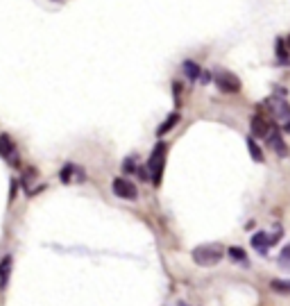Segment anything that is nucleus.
Here are the masks:
<instances>
[{"label":"nucleus","instance_id":"ddd939ff","mask_svg":"<svg viewBox=\"0 0 290 306\" xmlns=\"http://www.w3.org/2000/svg\"><path fill=\"white\" fill-rule=\"evenodd\" d=\"M75 173H79L77 166H73V163H66L64 170L59 173V179H61L64 184H70V182H73V175H75Z\"/></svg>","mask_w":290,"mask_h":306},{"label":"nucleus","instance_id":"0eeeda50","mask_svg":"<svg viewBox=\"0 0 290 306\" xmlns=\"http://www.w3.org/2000/svg\"><path fill=\"white\" fill-rule=\"evenodd\" d=\"M268 145H270V148L275 150L279 157H286V154H288V148H286V143H284V138H281L279 129H272V134H268Z\"/></svg>","mask_w":290,"mask_h":306},{"label":"nucleus","instance_id":"dca6fc26","mask_svg":"<svg viewBox=\"0 0 290 306\" xmlns=\"http://www.w3.org/2000/svg\"><path fill=\"white\" fill-rule=\"evenodd\" d=\"M227 254H229V259H234V261H245V252H243V247H229Z\"/></svg>","mask_w":290,"mask_h":306},{"label":"nucleus","instance_id":"f257e3e1","mask_svg":"<svg viewBox=\"0 0 290 306\" xmlns=\"http://www.w3.org/2000/svg\"><path fill=\"white\" fill-rule=\"evenodd\" d=\"M166 141H161V143L154 145L152 154H150L148 159V173H150V182L154 184V186H159L161 184V175H163V161H166Z\"/></svg>","mask_w":290,"mask_h":306},{"label":"nucleus","instance_id":"6e6552de","mask_svg":"<svg viewBox=\"0 0 290 306\" xmlns=\"http://www.w3.org/2000/svg\"><path fill=\"white\" fill-rule=\"evenodd\" d=\"M252 247H256L261 254H266V250L270 247V236H268L266 232H259L252 236Z\"/></svg>","mask_w":290,"mask_h":306},{"label":"nucleus","instance_id":"20e7f679","mask_svg":"<svg viewBox=\"0 0 290 306\" xmlns=\"http://www.w3.org/2000/svg\"><path fill=\"white\" fill-rule=\"evenodd\" d=\"M111 188H113V193H116L118 198H123V200H136L138 198V191H136V186H134L132 179L116 177L113 179V184H111Z\"/></svg>","mask_w":290,"mask_h":306},{"label":"nucleus","instance_id":"f8f14e48","mask_svg":"<svg viewBox=\"0 0 290 306\" xmlns=\"http://www.w3.org/2000/svg\"><path fill=\"white\" fill-rule=\"evenodd\" d=\"M182 68H184V73H186V77H188V79H197V77L202 75V68L195 64V61H191V59L184 61Z\"/></svg>","mask_w":290,"mask_h":306},{"label":"nucleus","instance_id":"39448f33","mask_svg":"<svg viewBox=\"0 0 290 306\" xmlns=\"http://www.w3.org/2000/svg\"><path fill=\"white\" fill-rule=\"evenodd\" d=\"M250 127H252V136H268V134H270L272 123L259 111V114H254L250 118Z\"/></svg>","mask_w":290,"mask_h":306},{"label":"nucleus","instance_id":"4468645a","mask_svg":"<svg viewBox=\"0 0 290 306\" xmlns=\"http://www.w3.org/2000/svg\"><path fill=\"white\" fill-rule=\"evenodd\" d=\"M247 150H250L252 159H254L256 163H263V152H261V148L254 143V136H250V138H247Z\"/></svg>","mask_w":290,"mask_h":306},{"label":"nucleus","instance_id":"7ed1b4c3","mask_svg":"<svg viewBox=\"0 0 290 306\" xmlns=\"http://www.w3.org/2000/svg\"><path fill=\"white\" fill-rule=\"evenodd\" d=\"M213 79H216V86L222 93H238L241 91V79L234 73H229V70H216Z\"/></svg>","mask_w":290,"mask_h":306},{"label":"nucleus","instance_id":"f03ea898","mask_svg":"<svg viewBox=\"0 0 290 306\" xmlns=\"http://www.w3.org/2000/svg\"><path fill=\"white\" fill-rule=\"evenodd\" d=\"M222 257H225V252H222V247L216 245V243H207V245H200L193 250V261L204 268L216 266Z\"/></svg>","mask_w":290,"mask_h":306},{"label":"nucleus","instance_id":"9d476101","mask_svg":"<svg viewBox=\"0 0 290 306\" xmlns=\"http://www.w3.org/2000/svg\"><path fill=\"white\" fill-rule=\"evenodd\" d=\"M177 123H179V114H177V111H172V114L168 116V118L163 120V123L157 127V136H163V134H166V132H170V129L175 127V125H177Z\"/></svg>","mask_w":290,"mask_h":306},{"label":"nucleus","instance_id":"6ab92c4d","mask_svg":"<svg viewBox=\"0 0 290 306\" xmlns=\"http://www.w3.org/2000/svg\"><path fill=\"white\" fill-rule=\"evenodd\" d=\"M172 89H175V104L179 107V89H182V86H179V82H175V84H172Z\"/></svg>","mask_w":290,"mask_h":306},{"label":"nucleus","instance_id":"a211bd4d","mask_svg":"<svg viewBox=\"0 0 290 306\" xmlns=\"http://www.w3.org/2000/svg\"><path fill=\"white\" fill-rule=\"evenodd\" d=\"M123 170H125V173H134V159H125Z\"/></svg>","mask_w":290,"mask_h":306},{"label":"nucleus","instance_id":"9b49d317","mask_svg":"<svg viewBox=\"0 0 290 306\" xmlns=\"http://www.w3.org/2000/svg\"><path fill=\"white\" fill-rule=\"evenodd\" d=\"M270 288L272 293H279V295H290V279H272Z\"/></svg>","mask_w":290,"mask_h":306},{"label":"nucleus","instance_id":"aec40b11","mask_svg":"<svg viewBox=\"0 0 290 306\" xmlns=\"http://www.w3.org/2000/svg\"><path fill=\"white\" fill-rule=\"evenodd\" d=\"M284 129H286V132H290V118H288V120H286V125H284Z\"/></svg>","mask_w":290,"mask_h":306},{"label":"nucleus","instance_id":"2eb2a0df","mask_svg":"<svg viewBox=\"0 0 290 306\" xmlns=\"http://www.w3.org/2000/svg\"><path fill=\"white\" fill-rule=\"evenodd\" d=\"M279 266L284 268V270H290V243H288V245H284V250H281V254H279Z\"/></svg>","mask_w":290,"mask_h":306},{"label":"nucleus","instance_id":"1a4fd4ad","mask_svg":"<svg viewBox=\"0 0 290 306\" xmlns=\"http://www.w3.org/2000/svg\"><path fill=\"white\" fill-rule=\"evenodd\" d=\"M9 272H11V257H5L0 261V288H7Z\"/></svg>","mask_w":290,"mask_h":306},{"label":"nucleus","instance_id":"423d86ee","mask_svg":"<svg viewBox=\"0 0 290 306\" xmlns=\"http://www.w3.org/2000/svg\"><path fill=\"white\" fill-rule=\"evenodd\" d=\"M0 157L2 159H11L14 166H18V157H16V145L14 138L9 134H0Z\"/></svg>","mask_w":290,"mask_h":306},{"label":"nucleus","instance_id":"f3484780","mask_svg":"<svg viewBox=\"0 0 290 306\" xmlns=\"http://www.w3.org/2000/svg\"><path fill=\"white\" fill-rule=\"evenodd\" d=\"M277 59L281 61V64H286L288 61V54H286V48H284V41H277Z\"/></svg>","mask_w":290,"mask_h":306}]
</instances>
